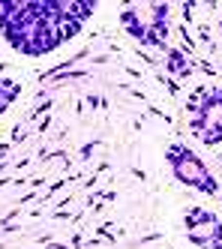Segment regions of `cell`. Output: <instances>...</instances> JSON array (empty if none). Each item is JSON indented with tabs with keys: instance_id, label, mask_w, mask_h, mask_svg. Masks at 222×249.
Instances as JSON below:
<instances>
[{
	"instance_id": "2",
	"label": "cell",
	"mask_w": 222,
	"mask_h": 249,
	"mask_svg": "<svg viewBox=\"0 0 222 249\" xmlns=\"http://www.w3.org/2000/svg\"><path fill=\"white\" fill-rule=\"evenodd\" d=\"M120 24L135 42L147 48H165L168 45V27H171V6L168 3H135L120 9Z\"/></svg>"
},
{
	"instance_id": "1",
	"label": "cell",
	"mask_w": 222,
	"mask_h": 249,
	"mask_svg": "<svg viewBox=\"0 0 222 249\" xmlns=\"http://www.w3.org/2000/svg\"><path fill=\"white\" fill-rule=\"evenodd\" d=\"M96 0H0V39L21 57H45L75 39Z\"/></svg>"
},
{
	"instance_id": "7",
	"label": "cell",
	"mask_w": 222,
	"mask_h": 249,
	"mask_svg": "<svg viewBox=\"0 0 222 249\" xmlns=\"http://www.w3.org/2000/svg\"><path fill=\"white\" fill-rule=\"evenodd\" d=\"M168 69H171V72H177V75H186L192 66H189V60L183 57V54H177V51H171V54H168Z\"/></svg>"
},
{
	"instance_id": "8",
	"label": "cell",
	"mask_w": 222,
	"mask_h": 249,
	"mask_svg": "<svg viewBox=\"0 0 222 249\" xmlns=\"http://www.w3.org/2000/svg\"><path fill=\"white\" fill-rule=\"evenodd\" d=\"M219 30H222V12H219Z\"/></svg>"
},
{
	"instance_id": "3",
	"label": "cell",
	"mask_w": 222,
	"mask_h": 249,
	"mask_svg": "<svg viewBox=\"0 0 222 249\" xmlns=\"http://www.w3.org/2000/svg\"><path fill=\"white\" fill-rule=\"evenodd\" d=\"M186 126L201 144H222V87H201L189 96Z\"/></svg>"
},
{
	"instance_id": "4",
	"label": "cell",
	"mask_w": 222,
	"mask_h": 249,
	"mask_svg": "<svg viewBox=\"0 0 222 249\" xmlns=\"http://www.w3.org/2000/svg\"><path fill=\"white\" fill-rule=\"evenodd\" d=\"M165 162H168L174 180L183 183L186 189H195L201 195H219V183L213 171L207 168V162L198 153H192L186 144H171L165 153Z\"/></svg>"
},
{
	"instance_id": "6",
	"label": "cell",
	"mask_w": 222,
	"mask_h": 249,
	"mask_svg": "<svg viewBox=\"0 0 222 249\" xmlns=\"http://www.w3.org/2000/svg\"><path fill=\"white\" fill-rule=\"evenodd\" d=\"M18 96H21V81H15V78H0V114H6L9 105L18 102Z\"/></svg>"
},
{
	"instance_id": "5",
	"label": "cell",
	"mask_w": 222,
	"mask_h": 249,
	"mask_svg": "<svg viewBox=\"0 0 222 249\" xmlns=\"http://www.w3.org/2000/svg\"><path fill=\"white\" fill-rule=\"evenodd\" d=\"M183 231H186L189 243L201 249H222V219L207 207H189L183 213Z\"/></svg>"
}]
</instances>
